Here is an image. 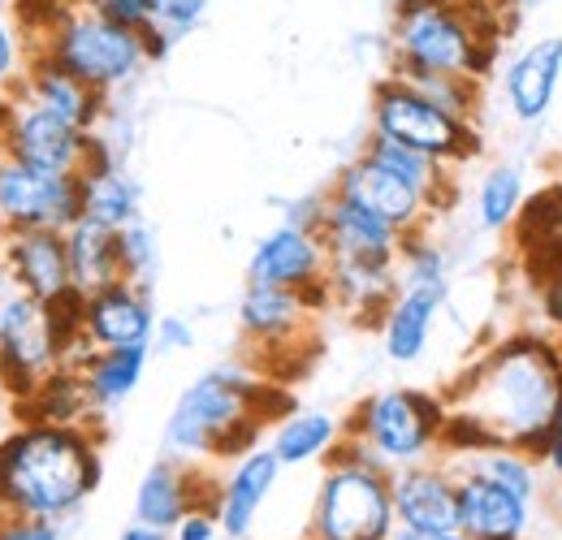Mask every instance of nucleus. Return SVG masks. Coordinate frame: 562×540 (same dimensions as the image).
<instances>
[{
	"label": "nucleus",
	"instance_id": "obj_29",
	"mask_svg": "<svg viewBox=\"0 0 562 540\" xmlns=\"http://www.w3.org/2000/svg\"><path fill=\"white\" fill-rule=\"evenodd\" d=\"M363 151L376 160V165H385L390 173H398L403 182H412L416 191H424L428 200L437 203H450V169L441 165V160H432V156H424V151H416V147H403V143H394V138L385 135H372L368 143H363Z\"/></svg>",
	"mask_w": 562,
	"mask_h": 540
},
{
	"label": "nucleus",
	"instance_id": "obj_20",
	"mask_svg": "<svg viewBox=\"0 0 562 540\" xmlns=\"http://www.w3.org/2000/svg\"><path fill=\"white\" fill-rule=\"evenodd\" d=\"M278 472H281L278 454L265 450V446L247 450V454L234 463V472L225 475V484L216 488L221 537H229V540L251 537L256 515L265 510V502H269V493H273V484H278Z\"/></svg>",
	"mask_w": 562,
	"mask_h": 540
},
{
	"label": "nucleus",
	"instance_id": "obj_40",
	"mask_svg": "<svg viewBox=\"0 0 562 540\" xmlns=\"http://www.w3.org/2000/svg\"><path fill=\"white\" fill-rule=\"evenodd\" d=\"M0 540H61L57 524L48 519H0Z\"/></svg>",
	"mask_w": 562,
	"mask_h": 540
},
{
	"label": "nucleus",
	"instance_id": "obj_30",
	"mask_svg": "<svg viewBox=\"0 0 562 540\" xmlns=\"http://www.w3.org/2000/svg\"><path fill=\"white\" fill-rule=\"evenodd\" d=\"M528 203V191H524V169L519 165H493L490 173L481 178V191H476V216L481 225L502 234L519 221Z\"/></svg>",
	"mask_w": 562,
	"mask_h": 540
},
{
	"label": "nucleus",
	"instance_id": "obj_41",
	"mask_svg": "<svg viewBox=\"0 0 562 540\" xmlns=\"http://www.w3.org/2000/svg\"><path fill=\"white\" fill-rule=\"evenodd\" d=\"M78 4H91V9H100L104 18H113L131 31H147V13H143L139 0H78Z\"/></svg>",
	"mask_w": 562,
	"mask_h": 540
},
{
	"label": "nucleus",
	"instance_id": "obj_36",
	"mask_svg": "<svg viewBox=\"0 0 562 540\" xmlns=\"http://www.w3.org/2000/svg\"><path fill=\"white\" fill-rule=\"evenodd\" d=\"M541 251H546V265L537 269V299H541L546 320L562 334V238L546 243Z\"/></svg>",
	"mask_w": 562,
	"mask_h": 540
},
{
	"label": "nucleus",
	"instance_id": "obj_9",
	"mask_svg": "<svg viewBox=\"0 0 562 540\" xmlns=\"http://www.w3.org/2000/svg\"><path fill=\"white\" fill-rule=\"evenodd\" d=\"M4 156L9 160H22L31 169H48V173H87L91 165L100 160H113L104 138L87 135L70 122H61L57 113L40 109L35 100H18L13 104V122H9V135H4Z\"/></svg>",
	"mask_w": 562,
	"mask_h": 540
},
{
	"label": "nucleus",
	"instance_id": "obj_16",
	"mask_svg": "<svg viewBox=\"0 0 562 540\" xmlns=\"http://www.w3.org/2000/svg\"><path fill=\"white\" fill-rule=\"evenodd\" d=\"M398 528L420 532H459V475L432 463L390 472Z\"/></svg>",
	"mask_w": 562,
	"mask_h": 540
},
{
	"label": "nucleus",
	"instance_id": "obj_45",
	"mask_svg": "<svg viewBox=\"0 0 562 540\" xmlns=\"http://www.w3.org/2000/svg\"><path fill=\"white\" fill-rule=\"evenodd\" d=\"M515 4H524V9H532V4H546V0H515Z\"/></svg>",
	"mask_w": 562,
	"mask_h": 540
},
{
	"label": "nucleus",
	"instance_id": "obj_1",
	"mask_svg": "<svg viewBox=\"0 0 562 540\" xmlns=\"http://www.w3.org/2000/svg\"><path fill=\"white\" fill-rule=\"evenodd\" d=\"M562 410V341L515 334L490 346L454 385L441 446L450 454H481L493 446L541 454Z\"/></svg>",
	"mask_w": 562,
	"mask_h": 540
},
{
	"label": "nucleus",
	"instance_id": "obj_46",
	"mask_svg": "<svg viewBox=\"0 0 562 540\" xmlns=\"http://www.w3.org/2000/svg\"><path fill=\"white\" fill-rule=\"evenodd\" d=\"M4 234H9V229H4V221H0V247H4Z\"/></svg>",
	"mask_w": 562,
	"mask_h": 540
},
{
	"label": "nucleus",
	"instance_id": "obj_13",
	"mask_svg": "<svg viewBox=\"0 0 562 540\" xmlns=\"http://www.w3.org/2000/svg\"><path fill=\"white\" fill-rule=\"evenodd\" d=\"M329 272V251L316 229L303 225H278L265 234L247 260V281L251 285H285V290H312L325 285Z\"/></svg>",
	"mask_w": 562,
	"mask_h": 540
},
{
	"label": "nucleus",
	"instance_id": "obj_47",
	"mask_svg": "<svg viewBox=\"0 0 562 540\" xmlns=\"http://www.w3.org/2000/svg\"><path fill=\"white\" fill-rule=\"evenodd\" d=\"M398 4H416V0H394V9H398Z\"/></svg>",
	"mask_w": 562,
	"mask_h": 540
},
{
	"label": "nucleus",
	"instance_id": "obj_10",
	"mask_svg": "<svg viewBox=\"0 0 562 540\" xmlns=\"http://www.w3.org/2000/svg\"><path fill=\"white\" fill-rule=\"evenodd\" d=\"M82 216L78 173H48L22 160L0 165V221L4 229H70Z\"/></svg>",
	"mask_w": 562,
	"mask_h": 540
},
{
	"label": "nucleus",
	"instance_id": "obj_39",
	"mask_svg": "<svg viewBox=\"0 0 562 540\" xmlns=\"http://www.w3.org/2000/svg\"><path fill=\"white\" fill-rule=\"evenodd\" d=\"M169 537L173 540H216L221 537V519H216L212 506H195V510H187V515L178 519V528H173Z\"/></svg>",
	"mask_w": 562,
	"mask_h": 540
},
{
	"label": "nucleus",
	"instance_id": "obj_33",
	"mask_svg": "<svg viewBox=\"0 0 562 540\" xmlns=\"http://www.w3.org/2000/svg\"><path fill=\"white\" fill-rule=\"evenodd\" d=\"M468 468L481 475H490L497 484H506L510 493H519V497H537V488H541V475H537V459L532 454H524V450H506V446H493V450H481V454H472L468 459Z\"/></svg>",
	"mask_w": 562,
	"mask_h": 540
},
{
	"label": "nucleus",
	"instance_id": "obj_19",
	"mask_svg": "<svg viewBox=\"0 0 562 540\" xmlns=\"http://www.w3.org/2000/svg\"><path fill=\"white\" fill-rule=\"evenodd\" d=\"M562 82V35L532 40L506 61V109L515 122L537 126L559 95Z\"/></svg>",
	"mask_w": 562,
	"mask_h": 540
},
{
	"label": "nucleus",
	"instance_id": "obj_35",
	"mask_svg": "<svg viewBox=\"0 0 562 540\" xmlns=\"http://www.w3.org/2000/svg\"><path fill=\"white\" fill-rule=\"evenodd\" d=\"M117 251H122V272H126V281L151 285V277H156V234H151L143 221L117 229Z\"/></svg>",
	"mask_w": 562,
	"mask_h": 540
},
{
	"label": "nucleus",
	"instance_id": "obj_3",
	"mask_svg": "<svg viewBox=\"0 0 562 540\" xmlns=\"http://www.w3.org/2000/svg\"><path fill=\"white\" fill-rule=\"evenodd\" d=\"M502 18L493 0H416L390 22V74L485 78L497 61Z\"/></svg>",
	"mask_w": 562,
	"mask_h": 540
},
{
	"label": "nucleus",
	"instance_id": "obj_4",
	"mask_svg": "<svg viewBox=\"0 0 562 540\" xmlns=\"http://www.w3.org/2000/svg\"><path fill=\"white\" fill-rule=\"evenodd\" d=\"M269 419V385L234 372L212 368L191 381L165 419V450L173 459H243L256 450V437Z\"/></svg>",
	"mask_w": 562,
	"mask_h": 540
},
{
	"label": "nucleus",
	"instance_id": "obj_34",
	"mask_svg": "<svg viewBox=\"0 0 562 540\" xmlns=\"http://www.w3.org/2000/svg\"><path fill=\"white\" fill-rule=\"evenodd\" d=\"M416 91H424L432 104H441L446 113H454V117H463V122H472L476 117V100H481V91H476V78H450V74H420V78H407Z\"/></svg>",
	"mask_w": 562,
	"mask_h": 540
},
{
	"label": "nucleus",
	"instance_id": "obj_28",
	"mask_svg": "<svg viewBox=\"0 0 562 540\" xmlns=\"http://www.w3.org/2000/svg\"><path fill=\"white\" fill-rule=\"evenodd\" d=\"M82 182V216L109 229H126L139 221V187L135 178L117 165V160H100L87 173H78Z\"/></svg>",
	"mask_w": 562,
	"mask_h": 540
},
{
	"label": "nucleus",
	"instance_id": "obj_7",
	"mask_svg": "<svg viewBox=\"0 0 562 540\" xmlns=\"http://www.w3.org/2000/svg\"><path fill=\"white\" fill-rule=\"evenodd\" d=\"M446 415H450V406L441 398L398 385V390H381L355 406L347 437L359 441L381 468L398 472V468L428 463V454L441 446Z\"/></svg>",
	"mask_w": 562,
	"mask_h": 540
},
{
	"label": "nucleus",
	"instance_id": "obj_31",
	"mask_svg": "<svg viewBox=\"0 0 562 540\" xmlns=\"http://www.w3.org/2000/svg\"><path fill=\"white\" fill-rule=\"evenodd\" d=\"M139 4L147 13L143 40H147L151 61H160L178 40H187L209 13V0H139Z\"/></svg>",
	"mask_w": 562,
	"mask_h": 540
},
{
	"label": "nucleus",
	"instance_id": "obj_2",
	"mask_svg": "<svg viewBox=\"0 0 562 540\" xmlns=\"http://www.w3.org/2000/svg\"><path fill=\"white\" fill-rule=\"evenodd\" d=\"M100 437L87 424L26 419L0 441V510L13 519H66L100 488Z\"/></svg>",
	"mask_w": 562,
	"mask_h": 540
},
{
	"label": "nucleus",
	"instance_id": "obj_32",
	"mask_svg": "<svg viewBox=\"0 0 562 540\" xmlns=\"http://www.w3.org/2000/svg\"><path fill=\"white\" fill-rule=\"evenodd\" d=\"M22 406L31 410V419H53V424H87V415H91L82 376L74 368L53 372Z\"/></svg>",
	"mask_w": 562,
	"mask_h": 540
},
{
	"label": "nucleus",
	"instance_id": "obj_6",
	"mask_svg": "<svg viewBox=\"0 0 562 540\" xmlns=\"http://www.w3.org/2000/svg\"><path fill=\"white\" fill-rule=\"evenodd\" d=\"M329 472L321 480L312 540H390L398 528L390 468H381L359 441L342 437L329 454Z\"/></svg>",
	"mask_w": 562,
	"mask_h": 540
},
{
	"label": "nucleus",
	"instance_id": "obj_26",
	"mask_svg": "<svg viewBox=\"0 0 562 540\" xmlns=\"http://www.w3.org/2000/svg\"><path fill=\"white\" fill-rule=\"evenodd\" d=\"M66 251H70V277L74 290L87 299L113 281H126L122 272V251H117V229L95 225L87 216H78L66 229Z\"/></svg>",
	"mask_w": 562,
	"mask_h": 540
},
{
	"label": "nucleus",
	"instance_id": "obj_24",
	"mask_svg": "<svg viewBox=\"0 0 562 540\" xmlns=\"http://www.w3.org/2000/svg\"><path fill=\"white\" fill-rule=\"evenodd\" d=\"M195 484H200V475L187 468V459H173L169 454V459L151 463L139 480V493H135V524L173 532L178 519L200 506V488Z\"/></svg>",
	"mask_w": 562,
	"mask_h": 540
},
{
	"label": "nucleus",
	"instance_id": "obj_48",
	"mask_svg": "<svg viewBox=\"0 0 562 540\" xmlns=\"http://www.w3.org/2000/svg\"><path fill=\"white\" fill-rule=\"evenodd\" d=\"M0 165H4V151H0Z\"/></svg>",
	"mask_w": 562,
	"mask_h": 540
},
{
	"label": "nucleus",
	"instance_id": "obj_5",
	"mask_svg": "<svg viewBox=\"0 0 562 540\" xmlns=\"http://www.w3.org/2000/svg\"><path fill=\"white\" fill-rule=\"evenodd\" d=\"M31 53L57 61L61 69H70L74 78H82L100 95L135 82L139 69L151 61L143 31H131V26H122V22H113L100 9L78 4V0L44 35H35Z\"/></svg>",
	"mask_w": 562,
	"mask_h": 540
},
{
	"label": "nucleus",
	"instance_id": "obj_8",
	"mask_svg": "<svg viewBox=\"0 0 562 540\" xmlns=\"http://www.w3.org/2000/svg\"><path fill=\"white\" fill-rule=\"evenodd\" d=\"M372 135H385L403 147H416L424 156L450 165H468L481 156V135L472 122L446 113L407 78L385 74L372 91Z\"/></svg>",
	"mask_w": 562,
	"mask_h": 540
},
{
	"label": "nucleus",
	"instance_id": "obj_17",
	"mask_svg": "<svg viewBox=\"0 0 562 540\" xmlns=\"http://www.w3.org/2000/svg\"><path fill=\"white\" fill-rule=\"evenodd\" d=\"M321 243L329 256L342 260H398L403 238L390 221H381L376 212H368L363 203L347 200V195H325V212H321Z\"/></svg>",
	"mask_w": 562,
	"mask_h": 540
},
{
	"label": "nucleus",
	"instance_id": "obj_44",
	"mask_svg": "<svg viewBox=\"0 0 562 540\" xmlns=\"http://www.w3.org/2000/svg\"><path fill=\"white\" fill-rule=\"evenodd\" d=\"M117 540H173L165 528H147V524H131Z\"/></svg>",
	"mask_w": 562,
	"mask_h": 540
},
{
	"label": "nucleus",
	"instance_id": "obj_14",
	"mask_svg": "<svg viewBox=\"0 0 562 540\" xmlns=\"http://www.w3.org/2000/svg\"><path fill=\"white\" fill-rule=\"evenodd\" d=\"M0 260L13 277V290H22L40 303H57L74 290L70 251H66L61 229H9Z\"/></svg>",
	"mask_w": 562,
	"mask_h": 540
},
{
	"label": "nucleus",
	"instance_id": "obj_21",
	"mask_svg": "<svg viewBox=\"0 0 562 540\" xmlns=\"http://www.w3.org/2000/svg\"><path fill=\"white\" fill-rule=\"evenodd\" d=\"M446 285L450 281H403L398 299L390 303L385 320H381V338H385V355L390 363H416L428 338H432V325L446 307Z\"/></svg>",
	"mask_w": 562,
	"mask_h": 540
},
{
	"label": "nucleus",
	"instance_id": "obj_12",
	"mask_svg": "<svg viewBox=\"0 0 562 540\" xmlns=\"http://www.w3.org/2000/svg\"><path fill=\"white\" fill-rule=\"evenodd\" d=\"M325 303H329V285L285 290V285H251L247 281L243 303H238V325L265 350H281V346H294L303 338L312 312L325 307Z\"/></svg>",
	"mask_w": 562,
	"mask_h": 540
},
{
	"label": "nucleus",
	"instance_id": "obj_38",
	"mask_svg": "<svg viewBox=\"0 0 562 540\" xmlns=\"http://www.w3.org/2000/svg\"><path fill=\"white\" fill-rule=\"evenodd\" d=\"M151 346H156L160 355L191 350V346H195V329H191L182 316H160V320H156V334H151Z\"/></svg>",
	"mask_w": 562,
	"mask_h": 540
},
{
	"label": "nucleus",
	"instance_id": "obj_11",
	"mask_svg": "<svg viewBox=\"0 0 562 540\" xmlns=\"http://www.w3.org/2000/svg\"><path fill=\"white\" fill-rule=\"evenodd\" d=\"M334 195L363 203L368 212H376L381 221H390L398 234H420L428 225V216L437 212V203L424 191H416L412 182H403L398 173H390L385 165H376L368 151H359L351 165L338 173Z\"/></svg>",
	"mask_w": 562,
	"mask_h": 540
},
{
	"label": "nucleus",
	"instance_id": "obj_37",
	"mask_svg": "<svg viewBox=\"0 0 562 540\" xmlns=\"http://www.w3.org/2000/svg\"><path fill=\"white\" fill-rule=\"evenodd\" d=\"M26 48H22V26H13L4 13H0V87L9 82H22L26 74Z\"/></svg>",
	"mask_w": 562,
	"mask_h": 540
},
{
	"label": "nucleus",
	"instance_id": "obj_18",
	"mask_svg": "<svg viewBox=\"0 0 562 540\" xmlns=\"http://www.w3.org/2000/svg\"><path fill=\"white\" fill-rule=\"evenodd\" d=\"M532 502L490 475L459 472V532L472 540H524Z\"/></svg>",
	"mask_w": 562,
	"mask_h": 540
},
{
	"label": "nucleus",
	"instance_id": "obj_27",
	"mask_svg": "<svg viewBox=\"0 0 562 540\" xmlns=\"http://www.w3.org/2000/svg\"><path fill=\"white\" fill-rule=\"evenodd\" d=\"M347 437V424L329 410H285L269 441L281 468H303L316 459H329Z\"/></svg>",
	"mask_w": 562,
	"mask_h": 540
},
{
	"label": "nucleus",
	"instance_id": "obj_23",
	"mask_svg": "<svg viewBox=\"0 0 562 540\" xmlns=\"http://www.w3.org/2000/svg\"><path fill=\"white\" fill-rule=\"evenodd\" d=\"M18 87H22L26 100H35L40 109L57 113L61 122H70V126L87 131V135H91V131L100 126V117H104V95H100L95 87H87L82 78H74L70 69L48 61V57H35V53H31L26 74H22Z\"/></svg>",
	"mask_w": 562,
	"mask_h": 540
},
{
	"label": "nucleus",
	"instance_id": "obj_43",
	"mask_svg": "<svg viewBox=\"0 0 562 540\" xmlns=\"http://www.w3.org/2000/svg\"><path fill=\"white\" fill-rule=\"evenodd\" d=\"M390 540H472L463 537V532H420V528H394V537Z\"/></svg>",
	"mask_w": 562,
	"mask_h": 540
},
{
	"label": "nucleus",
	"instance_id": "obj_22",
	"mask_svg": "<svg viewBox=\"0 0 562 540\" xmlns=\"http://www.w3.org/2000/svg\"><path fill=\"white\" fill-rule=\"evenodd\" d=\"M325 285H329V303L347 307L363 320H385L390 303L403 290V269H398V260H342V256H329Z\"/></svg>",
	"mask_w": 562,
	"mask_h": 540
},
{
	"label": "nucleus",
	"instance_id": "obj_25",
	"mask_svg": "<svg viewBox=\"0 0 562 540\" xmlns=\"http://www.w3.org/2000/svg\"><path fill=\"white\" fill-rule=\"evenodd\" d=\"M147 359H151V346H122V350H95L78 376H82V390H87V403L91 415H109L126 403L135 390H139L143 372H147Z\"/></svg>",
	"mask_w": 562,
	"mask_h": 540
},
{
	"label": "nucleus",
	"instance_id": "obj_15",
	"mask_svg": "<svg viewBox=\"0 0 562 540\" xmlns=\"http://www.w3.org/2000/svg\"><path fill=\"white\" fill-rule=\"evenodd\" d=\"M82 334L95 350H122V346H151L156 312L151 294L139 281H113L82 299Z\"/></svg>",
	"mask_w": 562,
	"mask_h": 540
},
{
	"label": "nucleus",
	"instance_id": "obj_42",
	"mask_svg": "<svg viewBox=\"0 0 562 540\" xmlns=\"http://www.w3.org/2000/svg\"><path fill=\"white\" fill-rule=\"evenodd\" d=\"M537 463H541V468H550L554 475H562V410H559V419H554V428L546 432V441H541Z\"/></svg>",
	"mask_w": 562,
	"mask_h": 540
}]
</instances>
